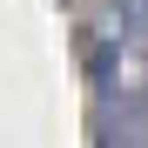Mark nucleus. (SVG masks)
<instances>
[{
    "label": "nucleus",
    "instance_id": "obj_1",
    "mask_svg": "<svg viewBox=\"0 0 148 148\" xmlns=\"http://www.w3.org/2000/svg\"><path fill=\"white\" fill-rule=\"evenodd\" d=\"M121 27L148 40V0H121Z\"/></svg>",
    "mask_w": 148,
    "mask_h": 148
}]
</instances>
